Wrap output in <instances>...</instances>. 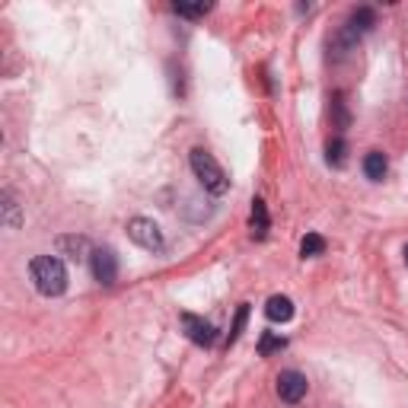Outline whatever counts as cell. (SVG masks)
Instances as JSON below:
<instances>
[{"instance_id": "cell-7", "label": "cell", "mask_w": 408, "mask_h": 408, "mask_svg": "<svg viewBox=\"0 0 408 408\" xmlns=\"http://www.w3.org/2000/svg\"><path fill=\"white\" fill-rule=\"evenodd\" d=\"M182 329H185V335H188L195 344H201V348H210V344L217 341V329L208 322V319L195 316V312H182Z\"/></svg>"}, {"instance_id": "cell-18", "label": "cell", "mask_w": 408, "mask_h": 408, "mask_svg": "<svg viewBox=\"0 0 408 408\" xmlns=\"http://www.w3.org/2000/svg\"><path fill=\"white\" fill-rule=\"evenodd\" d=\"M332 108H335V125H338V128H348V112H344V102H341V96H335V102H332Z\"/></svg>"}, {"instance_id": "cell-12", "label": "cell", "mask_w": 408, "mask_h": 408, "mask_svg": "<svg viewBox=\"0 0 408 408\" xmlns=\"http://www.w3.org/2000/svg\"><path fill=\"white\" fill-rule=\"evenodd\" d=\"M325 252V239L319 233H306L303 242H300V255L303 259H312V255H322Z\"/></svg>"}, {"instance_id": "cell-5", "label": "cell", "mask_w": 408, "mask_h": 408, "mask_svg": "<svg viewBox=\"0 0 408 408\" xmlns=\"http://www.w3.org/2000/svg\"><path fill=\"white\" fill-rule=\"evenodd\" d=\"M89 268H93V278L106 287L115 284V278H118V259H115L112 249H93L89 252Z\"/></svg>"}, {"instance_id": "cell-15", "label": "cell", "mask_w": 408, "mask_h": 408, "mask_svg": "<svg viewBox=\"0 0 408 408\" xmlns=\"http://www.w3.org/2000/svg\"><path fill=\"white\" fill-rule=\"evenodd\" d=\"M284 348H287V341L280 335H274V332H265V335H261V341H259V354L261 357L274 354V351H284Z\"/></svg>"}, {"instance_id": "cell-17", "label": "cell", "mask_w": 408, "mask_h": 408, "mask_svg": "<svg viewBox=\"0 0 408 408\" xmlns=\"http://www.w3.org/2000/svg\"><path fill=\"white\" fill-rule=\"evenodd\" d=\"M172 13L198 19V16H204V13H210V4H172Z\"/></svg>"}, {"instance_id": "cell-10", "label": "cell", "mask_w": 408, "mask_h": 408, "mask_svg": "<svg viewBox=\"0 0 408 408\" xmlns=\"http://www.w3.org/2000/svg\"><path fill=\"white\" fill-rule=\"evenodd\" d=\"M386 169H389V159L382 150H370L367 157H363V176H367L370 182H382Z\"/></svg>"}, {"instance_id": "cell-13", "label": "cell", "mask_w": 408, "mask_h": 408, "mask_svg": "<svg viewBox=\"0 0 408 408\" xmlns=\"http://www.w3.org/2000/svg\"><path fill=\"white\" fill-rule=\"evenodd\" d=\"M344 150H348V144H344L341 137H332L329 144H325V159H329V166H344Z\"/></svg>"}, {"instance_id": "cell-14", "label": "cell", "mask_w": 408, "mask_h": 408, "mask_svg": "<svg viewBox=\"0 0 408 408\" xmlns=\"http://www.w3.org/2000/svg\"><path fill=\"white\" fill-rule=\"evenodd\" d=\"M0 208H4V223H6L10 230H16L19 223H23V220H19V204L13 201L10 191H4V204H0Z\"/></svg>"}, {"instance_id": "cell-6", "label": "cell", "mask_w": 408, "mask_h": 408, "mask_svg": "<svg viewBox=\"0 0 408 408\" xmlns=\"http://www.w3.org/2000/svg\"><path fill=\"white\" fill-rule=\"evenodd\" d=\"M306 389H310V382H306V376L300 373V370H284V373L278 376V395L287 405H297L306 395Z\"/></svg>"}, {"instance_id": "cell-8", "label": "cell", "mask_w": 408, "mask_h": 408, "mask_svg": "<svg viewBox=\"0 0 408 408\" xmlns=\"http://www.w3.org/2000/svg\"><path fill=\"white\" fill-rule=\"evenodd\" d=\"M265 316L271 319V322H290V319H293V303H290V297H284V293H274V297H268Z\"/></svg>"}, {"instance_id": "cell-19", "label": "cell", "mask_w": 408, "mask_h": 408, "mask_svg": "<svg viewBox=\"0 0 408 408\" xmlns=\"http://www.w3.org/2000/svg\"><path fill=\"white\" fill-rule=\"evenodd\" d=\"M405 265H408V246H405Z\"/></svg>"}, {"instance_id": "cell-16", "label": "cell", "mask_w": 408, "mask_h": 408, "mask_svg": "<svg viewBox=\"0 0 408 408\" xmlns=\"http://www.w3.org/2000/svg\"><path fill=\"white\" fill-rule=\"evenodd\" d=\"M246 319H249V303H239V310H236V319H233V325H230L227 344H233L236 338L242 335V325H246Z\"/></svg>"}, {"instance_id": "cell-2", "label": "cell", "mask_w": 408, "mask_h": 408, "mask_svg": "<svg viewBox=\"0 0 408 408\" xmlns=\"http://www.w3.org/2000/svg\"><path fill=\"white\" fill-rule=\"evenodd\" d=\"M188 163H191L195 178L201 182V188L208 191V195H227L230 176L223 172V166L214 159V153H208L204 147H195V150L188 153Z\"/></svg>"}, {"instance_id": "cell-1", "label": "cell", "mask_w": 408, "mask_h": 408, "mask_svg": "<svg viewBox=\"0 0 408 408\" xmlns=\"http://www.w3.org/2000/svg\"><path fill=\"white\" fill-rule=\"evenodd\" d=\"M29 278L42 297H61L67 290V268L57 255H35L29 261Z\"/></svg>"}, {"instance_id": "cell-4", "label": "cell", "mask_w": 408, "mask_h": 408, "mask_svg": "<svg viewBox=\"0 0 408 408\" xmlns=\"http://www.w3.org/2000/svg\"><path fill=\"white\" fill-rule=\"evenodd\" d=\"M128 236H131L140 249H147V252H163L166 249L163 230H159L153 220H147V217H134V220H128Z\"/></svg>"}, {"instance_id": "cell-3", "label": "cell", "mask_w": 408, "mask_h": 408, "mask_svg": "<svg viewBox=\"0 0 408 408\" xmlns=\"http://www.w3.org/2000/svg\"><path fill=\"white\" fill-rule=\"evenodd\" d=\"M373 23H376V13L370 10V6H357L354 13H351L348 19H344V26L338 29V35H335V45L341 51H351L357 45V38L363 35V32H370L373 29Z\"/></svg>"}, {"instance_id": "cell-11", "label": "cell", "mask_w": 408, "mask_h": 408, "mask_svg": "<svg viewBox=\"0 0 408 408\" xmlns=\"http://www.w3.org/2000/svg\"><path fill=\"white\" fill-rule=\"evenodd\" d=\"M57 249H61V255H67V259H83L86 239H83V236H61V239H57Z\"/></svg>"}, {"instance_id": "cell-9", "label": "cell", "mask_w": 408, "mask_h": 408, "mask_svg": "<svg viewBox=\"0 0 408 408\" xmlns=\"http://www.w3.org/2000/svg\"><path fill=\"white\" fill-rule=\"evenodd\" d=\"M268 227H271V220H268V208H265V201H261V198H255V201H252V214H249V230H252L255 239H265Z\"/></svg>"}]
</instances>
